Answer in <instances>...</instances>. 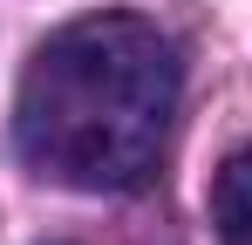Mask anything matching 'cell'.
<instances>
[{"label":"cell","instance_id":"obj_1","mask_svg":"<svg viewBox=\"0 0 252 245\" xmlns=\"http://www.w3.org/2000/svg\"><path fill=\"white\" fill-rule=\"evenodd\" d=\"M184 95L177 41L143 14H82L28 55L14 143L34 177L68 191H136L164 163Z\"/></svg>","mask_w":252,"mask_h":245},{"label":"cell","instance_id":"obj_2","mask_svg":"<svg viewBox=\"0 0 252 245\" xmlns=\"http://www.w3.org/2000/svg\"><path fill=\"white\" fill-rule=\"evenodd\" d=\"M211 232L218 245H252V150L225 157V170L211 177Z\"/></svg>","mask_w":252,"mask_h":245}]
</instances>
